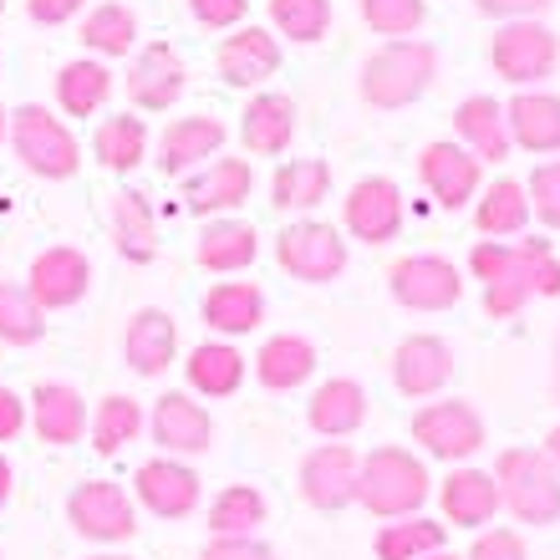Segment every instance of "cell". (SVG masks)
Instances as JSON below:
<instances>
[{
    "label": "cell",
    "mask_w": 560,
    "mask_h": 560,
    "mask_svg": "<svg viewBox=\"0 0 560 560\" xmlns=\"http://www.w3.org/2000/svg\"><path fill=\"white\" fill-rule=\"evenodd\" d=\"M433 500V474L428 464L413 454V448H402V443H383V448H372L362 454V474H357V504L387 520H408L418 515L423 504Z\"/></svg>",
    "instance_id": "obj_1"
},
{
    "label": "cell",
    "mask_w": 560,
    "mask_h": 560,
    "mask_svg": "<svg viewBox=\"0 0 560 560\" xmlns=\"http://www.w3.org/2000/svg\"><path fill=\"white\" fill-rule=\"evenodd\" d=\"M433 77H439V46L423 36H402V42H383L362 61L357 92L377 113H402L433 88Z\"/></svg>",
    "instance_id": "obj_2"
},
{
    "label": "cell",
    "mask_w": 560,
    "mask_h": 560,
    "mask_svg": "<svg viewBox=\"0 0 560 560\" xmlns=\"http://www.w3.org/2000/svg\"><path fill=\"white\" fill-rule=\"evenodd\" d=\"M494 485H500V510L515 525H556L560 520V469L550 464L546 448L515 443L494 458Z\"/></svg>",
    "instance_id": "obj_3"
},
{
    "label": "cell",
    "mask_w": 560,
    "mask_h": 560,
    "mask_svg": "<svg viewBox=\"0 0 560 560\" xmlns=\"http://www.w3.org/2000/svg\"><path fill=\"white\" fill-rule=\"evenodd\" d=\"M556 301L560 295V255L546 235H520L515 260L504 266V276H494L485 285V311L494 322H515L530 301Z\"/></svg>",
    "instance_id": "obj_4"
},
{
    "label": "cell",
    "mask_w": 560,
    "mask_h": 560,
    "mask_svg": "<svg viewBox=\"0 0 560 560\" xmlns=\"http://www.w3.org/2000/svg\"><path fill=\"white\" fill-rule=\"evenodd\" d=\"M11 148H15V159L26 163V174L51 178V184H61V178H72L82 168V143L42 103H26L11 113Z\"/></svg>",
    "instance_id": "obj_5"
},
{
    "label": "cell",
    "mask_w": 560,
    "mask_h": 560,
    "mask_svg": "<svg viewBox=\"0 0 560 560\" xmlns=\"http://www.w3.org/2000/svg\"><path fill=\"white\" fill-rule=\"evenodd\" d=\"M489 67L510 88H540L560 67V36L546 21H504L489 42Z\"/></svg>",
    "instance_id": "obj_6"
},
{
    "label": "cell",
    "mask_w": 560,
    "mask_h": 560,
    "mask_svg": "<svg viewBox=\"0 0 560 560\" xmlns=\"http://www.w3.org/2000/svg\"><path fill=\"white\" fill-rule=\"evenodd\" d=\"M276 260L301 285H331L347 270V240H341L337 224L306 214V220H291L276 235Z\"/></svg>",
    "instance_id": "obj_7"
},
{
    "label": "cell",
    "mask_w": 560,
    "mask_h": 560,
    "mask_svg": "<svg viewBox=\"0 0 560 560\" xmlns=\"http://www.w3.org/2000/svg\"><path fill=\"white\" fill-rule=\"evenodd\" d=\"M387 291L402 311L439 316V311H454L464 301V276L443 255H402L398 266L387 270Z\"/></svg>",
    "instance_id": "obj_8"
},
{
    "label": "cell",
    "mask_w": 560,
    "mask_h": 560,
    "mask_svg": "<svg viewBox=\"0 0 560 560\" xmlns=\"http://www.w3.org/2000/svg\"><path fill=\"white\" fill-rule=\"evenodd\" d=\"M413 443L423 454L443 458V464H464V458L485 448V418L474 413V402L464 398L423 402L413 413Z\"/></svg>",
    "instance_id": "obj_9"
},
{
    "label": "cell",
    "mask_w": 560,
    "mask_h": 560,
    "mask_svg": "<svg viewBox=\"0 0 560 560\" xmlns=\"http://www.w3.org/2000/svg\"><path fill=\"white\" fill-rule=\"evenodd\" d=\"M67 520L77 525V535H88L97 546H122L138 535V510L128 489L107 485V479H82L67 494Z\"/></svg>",
    "instance_id": "obj_10"
},
{
    "label": "cell",
    "mask_w": 560,
    "mask_h": 560,
    "mask_svg": "<svg viewBox=\"0 0 560 560\" xmlns=\"http://www.w3.org/2000/svg\"><path fill=\"white\" fill-rule=\"evenodd\" d=\"M357 474H362V454L352 443H316L301 458V500L322 515H337L357 504Z\"/></svg>",
    "instance_id": "obj_11"
},
{
    "label": "cell",
    "mask_w": 560,
    "mask_h": 560,
    "mask_svg": "<svg viewBox=\"0 0 560 560\" xmlns=\"http://www.w3.org/2000/svg\"><path fill=\"white\" fill-rule=\"evenodd\" d=\"M341 224H347V235L362 240V245H387V240H398L402 189L383 174L357 178L352 189H347V199H341Z\"/></svg>",
    "instance_id": "obj_12"
},
{
    "label": "cell",
    "mask_w": 560,
    "mask_h": 560,
    "mask_svg": "<svg viewBox=\"0 0 560 560\" xmlns=\"http://www.w3.org/2000/svg\"><path fill=\"white\" fill-rule=\"evenodd\" d=\"M418 184L439 199V209H464L485 189V163L469 148H458L454 138H443V143H428L418 153Z\"/></svg>",
    "instance_id": "obj_13"
},
{
    "label": "cell",
    "mask_w": 560,
    "mask_h": 560,
    "mask_svg": "<svg viewBox=\"0 0 560 560\" xmlns=\"http://www.w3.org/2000/svg\"><path fill=\"white\" fill-rule=\"evenodd\" d=\"M250 194H255V168L245 159H209L205 168H194L184 178V209L205 214V220L235 214L240 205H250Z\"/></svg>",
    "instance_id": "obj_14"
},
{
    "label": "cell",
    "mask_w": 560,
    "mask_h": 560,
    "mask_svg": "<svg viewBox=\"0 0 560 560\" xmlns=\"http://www.w3.org/2000/svg\"><path fill=\"white\" fill-rule=\"evenodd\" d=\"M454 383V347L433 331H413L393 347V387L402 398H433Z\"/></svg>",
    "instance_id": "obj_15"
},
{
    "label": "cell",
    "mask_w": 560,
    "mask_h": 560,
    "mask_svg": "<svg viewBox=\"0 0 560 560\" xmlns=\"http://www.w3.org/2000/svg\"><path fill=\"white\" fill-rule=\"evenodd\" d=\"M133 489H138V504L159 520H189L199 510V494H205L199 474L184 458H168V454L148 458L143 469L133 474Z\"/></svg>",
    "instance_id": "obj_16"
},
{
    "label": "cell",
    "mask_w": 560,
    "mask_h": 560,
    "mask_svg": "<svg viewBox=\"0 0 560 560\" xmlns=\"http://www.w3.org/2000/svg\"><path fill=\"white\" fill-rule=\"evenodd\" d=\"M92 285V260L77 245H51L31 260V276H26V291L31 301L42 311H67L77 306Z\"/></svg>",
    "instance_id": "obj_17"
},
{
    "label": "cell",
    "mask_w": 560,
    "mask_h": 560,
    "mask_svg": "<svg viewBox=\"0 0 560 560\" xmlns=\"http://www.w3.org/2000/svg\"><path fill=\"white\" fill-rule=\"evenodd\" d=\"M153 428V443H159L168 458H194L214 443V418H209L205 402H194L189 393H163L148 413Z\"/></svg>",
    "instance_id": "obj_18"
},
{
    "label": "cell",
    "mask_w": 560,
    "mask_h": 560,
    "mask_svg": "<svg viewBox=\"0 0 560 560\" xmlns=\"http://www.w3.org/2000/svg\"><path fill=\"white\" fill-rule=\"evenodd\" d=\"M189 88V67L168 42H148L128 67V97L143 113H168Z\"/></svg>",
    "instance_id": "obj_19"
},
{
    "label": "cell",
    "mask_w": 560,
    "mask_h": 560,
    "mask_svg": "<svg viewBox=\"0 0 560 560\" xmlns=\"http://www.w3.org/2000/svg\"><path fill=\"white\" fill-rule=\"evenodd\" d=\"M224 138H230V128H224L220 118H209V113H194V118H174L168 128L159 133V174L163 178H178V174H194V168H205L209 159H220Z\"/></svg>",
    "instance_id": "obj_20"
},
{
    "label": "cell",
    "mask_w": 560,
    "mask_h": 560,
    "mask_svg": "<svg viewBox=\"0 0 560 560\" xmlns=\"http://www.w3.org/2000/svg\"><path fill=\"white\" fill-rule=\"evenodd\" d=\"M439 504H443V520L448 530H489L494 515H500V485L494 474L474 469V464H454L448 479L439 485Z\"/></svg>",
    "instance_id": "obj_21"
},
{
    "label": "cell",
    "mask_w": 560,
    "mask_h": 560,
    "mask_svg": "<svg viewBox=\"0 0 560 560\" xmlns=\"http://www.w3.org/2000/svg\"><path fill=\"white\" fill-rule=\"evenodd\" d=\"M504 122H510V143L535 153V159H556L560 153V97L546 88H520L504 103Z\"/></svg>",
    "instance_id": "obj_22"
},
{
    "label": "cell",
    "mask_w": 560,
    "mask_h": 560,
    "mask_svg": "<svg viewBox=\"0 0 560 560\" xmlns=\"http://www.w3.org/2000/svg\"><path fill=\"white\" fill-rule=\"evenodd\" d=\"M214 67L230 88H260L280 72V42L266 26H235L214 51Z\"/></svg>",
    "instance_id": "obj_23"
},
{
    "label": "cell",
    "mask_w": 560,
    "mask_h": 560,
    "mask_svg": "<svg viewBox=\"0 0 560 560\" xmlns=\"http://www.w3.org/2000/svg\"><path fill=\"white\" fill-rule=\"evenodd\" d=\"M454 143L469 148L479 163H504L510 159V122H504V103L500 97H485L474 92L454 107Z\"/></svg>",
    "instance_id": "obj_24"
},
{
    "label": "cell",
    "mask_w": 560,
    "mask_h": 560,
    "mask_svg": "<svg viewBox=\"0 0 560 560\" xmlns=\"http://www.w3.org/2000/svg\"><path fill=\"white\" fill-rule=\"evenodd\" d=\"M295 138V103L285 92H255L240 113V143L255 159H280Z\"/></svg>",
    "instance_id": "obj_25"
},
{
    "label": "cell",
    "mask_w": 560,
    "mask_h": 560,
    "mask_svg": "<svg viewBox=\"0 0 560 560\" xmlns=\"http://www.w3.org/2000/svg\"><path fill=\"white\" fill-rule=\"evenodd\" d=\"M199 316L214 337H250L255 326L266 322V291L255 280H220L205 291Z\"/></svg>",
    "instance_id": "obj_26"
},
{
    "label": "cell",
    "mask_w": 560,
    "mask_h": 560,
    "mask_svg": "<svg viewBox=\"0 0 560 560\" xmlns=\"http://www.w3.org/2000/svg\"><path fill=\"white\" fill-rule=\"evenodd\" d=\"M260 255V235L255 224L235 220V214H220L199 230V245H194V260L209 270V276H240V270L255 266Z\"/></svg>",
    "instance_id": "obj_27"
},
{
    "label": "cell",
    "mask_w": 560,
    "mask_h": 560,
    "mask_svg": "<svg viewBox=\"0 0 560 560\" xmlns=\"http://www.w3.org/2000/svg\"><path fill=\"white\" fill-rule=\"evenodd\" d=\"M122 357H128V368L138 372V377H159V372H168V362L178 357V326L168 311L159 306H143L128 322V331H122Z\"/></svg>",
    "instance_id": "obj_28"
},
{
    "label": "cell",
    "mask_w": 560,
    "mask_h": 560,
    "mask_svg": "<svg viewBox=\"0 0 560 560\" xmlns=\"http://www.w3.org/2000/svg\"><path fill=\"white\" fill-rule=\"evenodd\" d=\"M306 423L322 439H352L357 428L368 423V393L352 377H326L306 402Z\"/></svg>",
    "instance_id": "obj_29"
},
{
    "label": "cell",
    "mask_w": 560,
    "mask_h": 560,
    "mask_svg": "<svg viewBox=\"0 0 560 560\" xmlns=\"http://www.w3.org/2000/svg\"><path fill=\"white\" fill-rule=\"evenodd\" d=\"M311 372H316V347H311L306 337H295V331H276V337H266L260 352H255V377H260V387H270V393L306 387Z\"/></svg>",
    "instance_id": "obj_30"
},
{
    "label": "cell",
    "mask_w": 560,
    "mask_h": 560,
    "mask_svg": "<svg viewBox=\"0 0 560 560\" xmlns=\"http://www.w3.org/2000/svg\"><path fill=\"white\" fill-rule=\"evenodd\" d=\"M31 423H36L42 443L67 448V443H77L88 433V402H82V393L67 383H42L31 393Z\"/></svg>",
    "instance_id": "obj_31"
},
{
    "label": "cell",
    "mask_w": 560,
    "mask_h": 560,
    "mask_svg": "<svg viewBox=\"0 0 560 560\" xmlns=\"http://www.w3.org/2000/svg\"><path fill=\"white\" fill-rule=\"evenodd\" d=\"M530 224V199L520 178H489L474 205V230L485 240H520Z\"/></svg>",
    "instance_id": "obj_32"
},
{
    "label": "cell",
    "mask_w": 560,
    "mask_h": 560,
    "mask_svg": "<svg viewBox=\"0 0 560 560\" xmlns=\"http://www.w3.org/2000/svg\"><path fill=\"white\" fill-rule=\"evenodd\" d=\"M331 199V163L326 159H285L270 178V205L285 214H311Z\"/></svg>",
    "instance_id": "obj_33"
},
{
    "label": "cell",
    "mask_w": 560,
    "mask_h": 560,
    "mask_svg": "<svg viewBox=\"0 0 560 560\" xmlns=\"http://www.w3.org/2000/svg\"><path fill=\"white\" fill-rule=\"evenodd\" d=\"M184 377H189V393H199V398H235L245 383V357L230 341H199L184 362Z\"/></svg>",
    "instance_id": "obj_34"
},
{
    "label": "cell",
    "mask_w": 560,
    "mask_h": 560,
    "mask_svg": "<svg viewBox=\"0 0 560 560\" xmlns=\"http://www.w3.org/2000/svg\"><path fill=\"white\" fill-rule=\"evenodd\" d=\"M113 240H118V255L133 266H148L159 255V214L148 205V194L122 189L113 199Z\"/></svg>",
    "instance_id": "obj_35"
},
{
    "label": "cell",
    "mask_w": 560,
    "mask_h": 560,
    "mask_svg": "<svg viewBox=\"0 0 560 560\" xmlns=\"http://www.w3.org/2000/svg\"><path fill=\"white\" fill-rule=\"evenodd\" d=\"M113 97V72L97 57H77L57 72V103L67 118H97Z\"/></svg>",
    "instance_id": "obj_36"
},
{
    "label": "cell",
    "mask_w": 560,
    "mask_h": 560,
    "mask_svg": "<svg viewBox=\"0 0 560 560\" xmlns=\"http://www.w3.org/2000/svg\"><path fill=\"white\" fill-rule=\"evenodd\" d=\"M448 540V525L428 515H408V520H387L383 530L372 535V556L377 560H423L433 550H443Z\"/></svg>",
    "instance_id": "obj_37"
},
{
    "label": "cell",
    "mask_w": 560,
    "mask_h": 560,
    "mask_svg": "<svg viewBox=\"0 0 560 560\" xmlns=\"http://www.w3.org/2000/svg\"><path fill=\"white\" fill-rule=\"evenodd\" d=\"M92 153L103 168L113 174H133L138 163L148 159V122L133 118V113H118V118L97 122V138H92Z\"/></svg>",
    "instance_id": "obj_38"
},
{
    "label": "cell",
    "mask_w": 560,
    "mask_h": 560,
    "mask_svg": "<svg viewBox=\"0 0 560 560\" xmlns=\"http://www.w3.org/2000/svg\"><path fill=\"white\" fill-rule=\"evenodd\" d=\"M270 504L255 485H230L209 504V535H255L266 525Z\"/></svg>",
    "instance_id": "obj_39"
},
{
    "label": "cell",
    "mask_w": 560,
    "mask_h": 560,
    "mask_svg": "<svg viewBox=\"0 0 560 560\" xmlns=\"http://www.w3.org/2000/svg\"><path fill=\"white\" fill-rule=\"evenodd\" d=\"M82 46L97 51V61L128 57L138 46V15L128 11V5H118V0H107V5H97V11L82 21Z\"/></svg>",
    "instance_id": "obj_40"
},
{
    "label": "cell",
    "mask_w": 560,
    "mask_h": 560,
    "mask_svg": "<svg viewBox=\"0 0 560 560\" xmlns=\"http://www.w3.org/2000/svg\"><path fill=\"white\" fill-rule=\"evenodd\" d=\"M143 408H138V398H122V393H113V398L97 402V413H92V448L97 454H118L122 443H133L138 433H143Z\"/></svg>",
    "instance_id": "obj_41"
},
{
    "label": "cell",
    "mask_w": 560,
    "mask_h": 560,
    "mask_svg": "<svg viewBox=\"0 0 560 560\" xmlns=\"http://www.w3.org/2000/svg\"><path fill=\"white\" fill-rule=\"evenodd\" d=\"M42 331H46V311L31 301L26 285L0 280V341L5 347H31V341H42Z\"/></svg>",
    "instance_id": "obj_42"
},
{
    "label": "cell",
    "mask_w": 560,
    "mask_h": 560,
    "mask_svg": "<svg viewBox=\"0 0 560 560\" xmlns=\"http://www.w3.org/2000/svg\"><path fill=\"white\" fill-rule=\"evenodd\" d=\"M270 26L285 42L316 46L331 31V0H270Z\"/></svg>",
    "instance_id": "obj_43"
},
{
    "label": "cell",
    "mask_w": 560,
    "mask_h": 560,
    "mask_svg": "<svg viewBox=\"0 0 560 560\" xmlns=\"http://www.w3.org/2000/svg\"><path fill=\"white\" fill-rule=\"evenodd\" d=\"M362 21H368V31L387 36V42H402V36L423 31L428 0H362Z\"/></svg>",
    "instance_id": "obj_44"
},
{
    "label": "cell",
    "mask_w": 560,
    "mask_h": 560,
    "mask_svg": "<svg viewBox=\"0 0 560 560\" xmlns=\"http://www.w3.org/2000/svg\"><path fill=\"white\" fill-rule=\"evenodd\" d=\"M525 199H530V220L560 230V159L535 163V174L525 178Z\"/></svg>",
    "instance_id": "obj_45"
},
{
    "label": "cell",
    "mask_w": 560,
    "mask_h": 560,
    "mask_svg": "<svg viewBox=\"0 0 560 560\" xmlns=\"http://www.w3.org/2000/svg\"><path fill=\"white\" fill-rule=\"evenodd\" d=\"M464 560H530V550H525V540L510 525H489V530L474 535V546Z\"/></svg>",
    "instance_id": "obj_46"
},
{
    "label": "cell",
    "mask_w": 560,
    "mask_h": 560,
    "mask_svg": "<svg viewBox=\"0 0 560 560\" xmlns=\"http://www.w3.org/2000/svg\"><path fill=\"white\" fill-rule=\"evenodd\" d=\"M515 260V240H474L469 250V276L479 285H489L494 276H504V266Z\"/></svg>",
    "instance_id": "obj_47"
},
{
    "label": "cell",
    "mask_w": 560,
    "mask_h": 560,
    "mask_svg": "<svg viewBox=\"0 0 560 560\" xmlns=\"http://www.w3.org/2000/svg\"><path fill=\"white\" fill-rule=\"evenodd\" d=\"M199 560H276V550L266 540H255V535H214Z\"/></svg>",
    "instance_id": "obj_48"
},
{
    "label": "cell",
    "mask_w": 560,
    "mask_h": 560,
    "mask_svg": "<svg viewBox=\"0 0 560 560\" xmlns=\"http://www.w3.org/2000/svg\"><path fill=\"white\" fill-rule=\"evenodd\" d=\"M250 11V0H189V15L205 31H235Z\"/></svg>",
    "instance_id": "obj_49"
},
{
    "label": "cell",
    "mask_w": 560,
    "mask_h": 560,
    "mask_svg": "<svg viewBox=\"0 0 560 560\" xmlns=\"http://www.w3.org/2000/svg\"><path fill=\"white\" fill-rule=\"evenodd\" d=\"M556 0H474V11L489 15V21H540Z\"/></svg>",
    "instance_id": "obj_50"
},
{
    "label": "cell",
    "mask_w": 560,
    "mask_h": 560,
    "mask_svg": "<svg viewBox=\"0 0 560 560\" xmlns=\"http://www.w3.org/2000/svg\"><path fill=\"white\" fill-rule=\"evenodd\" d=\"M88 0H26V15L36 26H61V21H72Z\"/></svg>",
    "instance_id": "obj_51"
},
{
    "label": "cell",
    "mask_w": 560,
    "mask_h": 560,
    "mask_svg": "<svg viewBox=\"0 0 560 560\" xmlns=\"http://www.w3.org/2000/svg\"><path fill=\"white\" fill-rule=\"evenodd\" d=\"M26 428V402L15 398L11 387H0V443H11Z\"/></svg>",
    "instance_id": "obj_52"
},
{
    "label": "cell",
    "mask_w": 560,
    "mask_h": 560,
    "mask_svg": "<svg viewBox=\"0 0 560 560\" xmlns=\"http://www.w3.org/2000/svg\"><path fill=\"white\" fill-rule=\"evenodd\" d=\"M550 398L560 402V331H556V347H550Z\"/></svg>",
    "instance_id": "obj_53"
},
{
    "label": "cell",
    "mask_w": 560,
    "mask_h": 560,
    "mask_svg": "<svg viewBox=\"0 0 560 560\" xmlns=\"http://www.w3.org/2000/svg\"><path fill=\"white\" fill-rule=\"evenodd\" d=\"M5 500H11V464L0 454V510H5Z\"/></svg>",
    "instance_id": "obj_54"
},
{
    "label": "cell",
    "mask_w": 560,
    "mask_h": 560,
    "mask_svg": "<svg viewBox=\"0 0 560 560\" xmlns=\"http://www.w3.org/2000/svg\"><path fill=\"white\" fill-rule=\"evenodd\" d=\"M546 454H550V464H556V469H560V423L546 433Z\"/></svg>",
    "instance_id": "obj_55"
},
{
    "label": "cell",
    "mask_w": 560,
    "mask_h": 560,
    "mask_svg": "<svg viewBox=\"0 0 560 560\" xmlns=\"http://www.w3.org/2000/svg\"><path fill=\"white\" fill-rule=\"evenodd\" d=\"M5 133H11V113L0 107V143H5Z\"/></svg>",
    "instance_id": "obj_56"
},
{
    "label": "cell",
    "mask_w": 560,
    "mask_h": 560,
    "mask_svg": "<svg viewBox=\"0 0 560 560\" xmlns=\"http://www.w3.org/2000/svg\"><path fill=\"white\" fill-rule=\"evenodd\" d=\"M423 560H464V556H454V550H433V556H423Z\"/></svg>",
    "instance_id": "obj_57"
},
{
    "label": "cell",
    "mask_w": 560,
    "mask_h": 560,
    "mask_svg": "<svg viewBox=\"0 0 560 560\" xmlns=\"http://www.w3.org/2000/svg\"><path fill=\"white\" fill-rule=\"evenodd\" d=\"M88 560H133V556H113V550H107V556H88Z\"/></svg>",
    "instance_id": "obj_58"
},
{
    "label": "cell",
    "mask_w": 560,
    "mask_h": 560,
    "mask_svg": "<svg viewBox=\"0 0 560 560\" xmlns=\"http://www.w3.org/2000/svg\"><path fill=\"white\" fill-rule=\"evenodd\" d=\"M0 11H5V0H0Z\"/></svg>",
    "instance_id": "obj_59"
}]
</instances>
